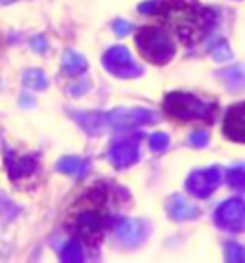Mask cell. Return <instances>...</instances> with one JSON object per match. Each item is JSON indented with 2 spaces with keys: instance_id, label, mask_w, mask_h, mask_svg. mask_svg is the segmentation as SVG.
<instances>
[{
  "instance_id": "20",
  "label": "cell",
  "mask_w": 245,
  "mask_h": 263,
  "mask_svg": "<svg viewBox=\"0 0 245 263\" xmlns=\"http://www.w3.org/2000/svg\"><path fill=\"white\" fill-rule=\"evenodd\" d=\"M211 50H213V56H215L218 62H224V60L232 58L230 46H228V44H226V41H222V39H218V41H216V44H213V46H211Z\"/></svg>"
},
{
  "instance_id": "21",
  "label": "cell",
  "mask_w": 245,
  "mask_h": 263,
  "mask_svg": "<svg viewBox=\"0 0 245 263\" xmlns=\"http://www.w3.org/2000/svg\"><path fill=\"white\" fill-rule=\"evenodd\" d=\"M226 259L230 261H245V248L236 242H230L226 246Z\"/></svg>"
},
{
  "instance_id": "9",
  "label": "cell",
  "mask_w": 245,
  "mask_h": 263,
  "mask_svg": "<svg viewBox=\"0 0 245 263\" xmlns=\"http://www.w3.org/2000/svg\"><path fill=\"white\" fill-rule=\"evenodd\" d=\"M140 139V137H138ZM138 139L136 137H129V139H122L119 142H115L111 150H109V160L115 165L117 169L130 167L132 163L138 161L140 156V148H138Z\"/></svg>"
},
{
  "instance_id": "15",
  "label": "cell",
  "mask_w": 245,
  "mask_h": 263,
  "mask_svg": "<svg viewBox=\"0 0 245 263\" xmlns=\"http://www.w3.org/2000/svg\"><path fill=\"white\" fill-rule=\"evenodd\" d=\"M218 77L228 85V88L232 90H239V88L245 85V69L243 67H228V69H222L218 71Z\"/></svg>"
},
{
  "instance_id": "6",
  "label": "cell",
  "mask_w": 245,
  "mask_h": 263,
  "mask_svg": "<svg viewBox=\"0 0 245 263\" xmlns=\"http://www.w3.org/2000/svg\"><path fill=\"white\" fill-rule=\"evenodd\" d=\"M215 223L220 229L241 233L245 231V200L241 198H230L216 208Z\"/></svg>"
},
{
  "instance_id": "16",
  "label": "cell",
  "mask_w": 245,
  "mask_h": 263,
  "mask_svg": "<svg viewBox=\"0 0 245 263\" xmlns=\"http://www.w3.org/2000/svg\"><path fill=\"white\" fill-rule=\"evenodd\" d=\"M87 69V60L83 58L80 54L75 52H67L64 58V71L67 75H79Z\"/></svg>"
},
{
  "instance_id": "18",
  "label": "cell",
  "mask_w": 245,
  "mask_h": 263,
  "mask_svg": "<svg viewBox=\"0 0 245 263\" xmlns=\"http://www.w3.org/2000/svg\"><path fill=\"white\" fill-rule=\"evenodd\" d=\"M62 259L64 261H80L83 259V248H80V242L77 238L65 244V248L62 250Z\"/></svg>"
},
{
  "instance_id": "3",
  "label": "cell",
  "mask_w": 245,
  "mask_h": 263,
  "mask_svg": "<svg viewBox=\"0 0 245 263\" xmlns=\"http://www.w3.org/2000/svg\"><path fill=\"white\" fill-rule=\"evenodd\" d=\"M136 46L148 62L165 66L174 56V43L171 35L161 27H140L136 31Z\"/></svg>"
},
{
  "instance_id": "2",
  "label": "cell",
  "mask_w": 245,
  "mask_h": 263,
  "mask_svg": "<svg viewBox=\"0 0 245 263\" xmlns=\"http://www.w3.org/2000/svg\"><path fill=\"white\" fill-rule=\"evenodd\" d=\"M111 190L106 184H98L90 189L80 198V202L75 208L71 221H69V231H71L79 240L94 244L101 240L104 233L113 221L111 215Z\"/></svg>"
},
{
  "instance_id": "10",
  "label": "cell",
  "mask_w": 245,
  "mask_h": 263,
  "mask_svg": "<svg viewBox=\"0 0 245 263\" xmlns=\"http://www.w3.org/2000/svg\"><path fill=\"white\" fill-rule=\"evenodd\" d=\"M224 135L236 142H245V102L236 104L226 111Z\"/></svg>"
},
{
  "instance_id": "25",
  "label": "cell",
  "mask_w": 245,
  "mask_h": 263,
  "mask_svg": "<svg viewBox=\"0 0 245 263\" xmlns=\"http://www.w3.org/2000/svg\"><path fill=\"white\" fill-rule=\"evenodd\" d=\"M31 44H33V48L38 52H44L46 50V41H44L43 37H35L33 41H31Z\"/></svg>"
},
{
  "instance_id": "27",
  "label": "cell",
  "mask_w": 245,
  "mask_h": 263,
  "mask_svg": "<svg viewBox=\"0 0 245 263\" xmlns=\"http://www.w3.org/2000/svg\"><path fill=\"white\" fill-rule=\"evenodd\" d=\"M8 2H14V0H0V4H8Z\"/></svg>"
},
{
  "instance_id": "7",
  "label": "cell",
  "mask_w": 245,
  "mask_h": 263,
  "mask_svg": "<svg viewBox=\"0 0 245 263\" xmlns=\"http://www.w3.org/2000/svg\"><path fill=\"white\" fill-rule=\"evenodd\" d=\"M220 181H222L220 167H205L199 169V171H194L192 175L188 177L186 190L197 198H207L215 192V189L220 184Z\"/></svg>"
},
{
  "instance_id": "1",
  "label": "cell",
  "mask_w": 245,
  "mask_h": 263,
  "mask_svg": "<svg viewBox=\"0 0 245 263\" xmlns=\"http://www.w3.org/2000/svg\"><path fill=\"white\" fill-rule=\"evenodd\" d=\"M138 10L159 17L188 46L199 43L216 23V10L201 6L197 0H148Z\"/></svg>"
},
{
  "instance_id": "26",
  "label": "cell",
  "mask_w": 245,
  "mask_h": 263,
  "mask_svg": "<svg viewBox=\"0 0 245 263\" xmlns=\"http://www.w3.org/2000/svg\"><path fill=\"white\" fill-rule=\"evenodd\" d=\"M87 88H88V83H79V87H73L71 88V95L79 96V95H83Z\"/></svg>"
},
{
  "instance_id": "23",
  "label": "cell",
  "mask_w": 245,
  "mask_h": 263,
  "mask_svg": "<svg viewBox=\"0 0 245 263\" xmlns=\"http://www.w3.org/2000/svg\"><path fill=\"white\" fill-rule=\"evenodd\" d=\"M190 142L194 144V146H205L207 142H209V133L207 131H195L192 137H190Z\"/></svg>"
},
{
  "instance_id": "22",
  "label": "cell",
  "mask_w": 245,
  "mask_h": 263,
  "mask_svg": "<svg viewBox=\"0 0 245 263\" xmlns=\"http://www.w3.org/2000/svg\"><path fill=\"white\" fill-rule=\"evenodd\" d=\"M150 142H152V150L161 152V150H165V148L169 146V137H167L165 133H153V137L150 139Z\"/></svg>"
},
{
  "instance_id": "13",
  "label": "cell",
  "mask_w": 245,
  "mask_h": 263,
  "mask_svg": "<svg viewBox=\"0 0 245 263\" xmlns=\"http://www.w3.org/2000/svg\"><path fill=\"white\" fill-rule=\"evenodd\" d=\"M117 234L125 244H136L142 238V223L140 221L125 219L117 225Z\"/></svg>"
},
{
  "instance_id": "5",
  "label": "cell",
  "mask_w": 245,
  "mask_h": 263,
  "mask_svg": "<svg viewBox=\"0 0 245 263\" xmlns=\"http://www.w3.org/2000/svg\"><path fill=\"white\" fill-rule=\"evenodd\" d=\"M104 66L109 73L117 75L121 79H134L142 75V67L132 60L130 52L125 46H113L104 54Z\"/></svg>"
},
{
  "instance_id": "12",
  "label": "cell",
  "mask_w": 245,
  "mask_h": 263,
  "mask_svg": "<svg viewBox=\"0 0 245 263\" xmlns=\"http://www.w3.org/2000/svg\"><path fill=\"white\" fill-rule=\"evenodd\" d=\"M169 215L176 221H188L195 219L199 215V208H195L194 204H190L188 200L182 196H173L169 202Z\"/></svg>"
},
{
  "instance_id": "14",
  "label": "cell",
  "mask_w": 245,
  "mask_h": 263,
  "mask_svg": "<svg viewBox=\"0 0 245 263\" xmlns=\"http://www.w3.org/2000/svg\"><path fill=\"white\" fill-rule=\"evenodd\" d=\"M88 169V163L85 160H80V158H64V160L58 161V171L65 173V175H75V177H83L87 173Z\"/></svg>"
},
{
  "instance_id": "19",
  "label": "cell",
  "mask_w": 245,
  "mask_h": 263,
  "mask_svg": "<svg viewBox=\"0 0 245 263\" xmlns=\"http://www.w3.org/2000/svg\"><path fill=\"white\" fill-rule=\"evenodd\" d=\"M23 83L27 85L29 88H44L46 87V77L40 69H29V71H25L23 75Z\"/></svg>"
},
{
  "instance_id": "11",
  "label": "cell",
  "mask_w": 245,
  "mask_h": 263,
  "mask_svg": "<svg viewBox=\"0 0 245 263\" xmlns=\"http://www.w3.org/2000/svg\"><path fill=\"white\" fill-rule=\"evenodd\" d=\"M6 167L12 179L27 177V175H31L36 167L35 156H15V154H8Z\"/></svg>"
},
{
  "instance_id": "8",
  "label": "cell",
  "mask_w": 245,
  "mask_h": 263,
  "mask_svg": "<svg viewBox=\"0 0 245 263\" xmlns=\"http://www.w3.org/2000/svg\"><path fill=\"white\" fill-rule=\"evenodd\" d=\"M155 121V114L144 108L138 110H115L111 114H106V125H111L115 129H130V127H138V125L153 123Z\"/></svg>"
},
{
  "instance_id": "4",
  "label": "cell",
  "mask_w": 245,
  "mask_h": 263,
  "mask_svg": "<svg viewBox=\"0 0 245 263\" xmlns=\"http://www.w3.org/2000/svg\"><path fill=\"white\" fill-rule=\"evenodd\" d=\"M165 111L176 119H203V121H213L216 114L215 102H205L197 96L190 92H171L165 98Z\"/></svg>"
},
{
  "instance_id": "17",
  "label": "cell",
  "mask_w": 245,
  "mask_h": 263,
  "mask_svg": "<svg viewBox=\"0 0 245 263\" xmlns=\"http://www.w3.org/2000/svg\"><path fill=\"white\" fill-rule=\"evenodd\" d=\"M228 184L234 190L245 192V165H234L228 171Z\"/></svg>"
},
{
  "instance_id": "24",
  "label": "cell",
  "mask_w": 245,
  "mask_h": 263,
  "mask_svg": "<svg viewBox=\"0 0 245 263\" xmlns=\"http://www.w3.org/2000/svg\"><path fill=\"white\" fill-rule=\"evenodd\" d=\"M113 31H115L119 37H125V35H129L130 31H132V27H130V23L129 22H115L113 23Z\"/></svg>"
}]
</instances>
